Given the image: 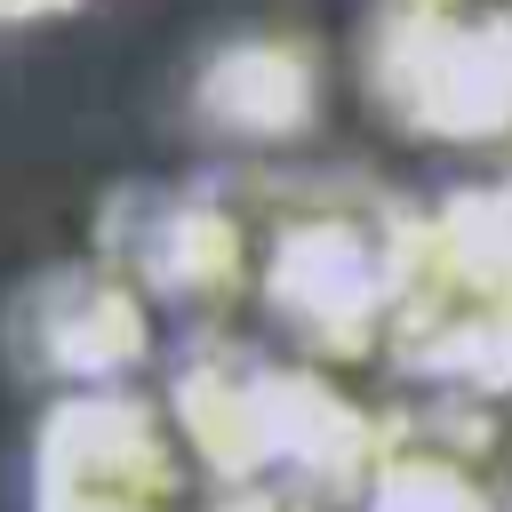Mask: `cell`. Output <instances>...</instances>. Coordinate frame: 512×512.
I'll list each match as a JSON object with an SVG mask.
<instances>
[{"label":"cell","instance_id":"cell-1","mask_svg":"<svg viewBox=\"0 0 512 512\" xmlns=\"http://www.w3.org/2000/svg\"><path fill=\"white\" fill-rule=\"evenodd\" d=\"M56 8H72V0H0V16H56Z\"/></svg>","mask_w":512,"mask_h":512}]
</instances>
